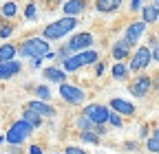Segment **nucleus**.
I'll list each match as a JSON object with an SVG mask.
<instances>
[{
  "label": "nucleus",
  "instance_id": "obj_11",
  "mask_svg": "<svg viewBox=\"0 0 159 154\" xmlns=\"http://www.w3.org/2000/svg\"><path fill=\"white\" fill-rule=\"evenodd\" d=\"M108 108H111L113 112H117V114H124V117H133V114H135V106H133L130 101L122 99V97H113V99L108 101Z\"/></svg>",
  "mask_w": 159,
  "mask_h": 154
},
{
  "label": "nucleus",
  "instance_id": "obj_26",
  "mask_svg": "<svg viewBox=\"0 0 159 154\" xmlns=\"http://www.w3.org/2000/svg\"><path fill=\"white\" fill-rule=\"evenodd\" d=\"M75 126H77V130H91L93 128V123L84 117V114H80V117L75 119Z\"/></svg>",
  "mask_w": 159,
  "mask_h": 154
},
{
  "label": "nucleus",
  "instance_id": "obj_25",
  "mask_svg": "<svg viewBox=\"0 0 159 154\" xmlns=\"http://www.w3.org/2000/svg\"><path fill=\"white\" fill-rule=\"evenodd\" d=\"M25 18H27V20H35V18H38V5H35V2H29V5H27Z\"/></svg>",
  "mask_w": 159,
  "mask_h": 154
},
{
  "label": "nucleus",
  "instance_id": "obj_4",
  "mask_svg": "<svg viewBox=\"0 0 159 154\" xmlns=\"http://www.w3.org/2000/svg\"><path fill=\"white\" fill-rule=\"evenodd\" d=\"M33 132H35V130H33L25 119H20V121L11 123V128H9L7 134H5V141H7L9 145H22Z\"/></svg>",
  "mask_w": 159,
  "mask_h": 154
},
{
  "label": "nucleus",
  "instance_id": "obj_38",
  "mask_svg": "<svg viewBox=\"0 0 159 154\" xmlns=\"http://www.w3.org/2000/svg\"><path fill=\"white\" fill-rule=\"evenodd\" d=\"M126 150H128V152H135V150H137V143H135V141H128V143H126Z\"/></svg>",
  "mask_w": 159,
  "mask_h": 154
},
{
  "label": "nucleus",
  "instance_id": "obj_15",
  "mask_svg": "<svg viewBox=\"0 0 159 154\" xmlns=\"http://www.w3.org/2000/svg\"><path fill=\"white\" fill-rule=\"evenodd\" d=\"M86 9V0H64L62 5V13L69 18H77L80 13H84Z\"/></svg>",
  "mask_w": 159,
  "mask_h": 154
},
{
  "label": "nucleus",
  "instance_id": "obj_28",
  "mask_svg": "<svg viewBox=\"0 0 159 154\" xmlns=\"http://www.w3.org/2000/svg\"><path fill=\"white\" fill-rule=\"evenodd\" d=\"M11 33H13V24H9V22L0 24V40H7Z\"/></svg>",
  "mask_w": 159,
  "mask_h": 154
},
{
  "label": "nucleus",
  "instance_id": "obj_31",
  "mask_svg": "<svg viewBox=\"0 0 159 154\" xmlns=\"http://www.w3.org/2000/svg\"><path fill=\"white\" fill-rule=\"evenodd\" d=\"M64 154H86L82 148H77V145H69L66 150H64Z\"/></svg>",
  "mask_w": 159,
  "mask_h": 154
},
{
  "label": "nucleus",
  "instance_id": "obj_24",
  "mask_svg": "<svg viewBox=\"0 0 159 154\" xmlns=\"http://www.w3.org/2000/svg\"><path fill=\"white\" fill-rule=\"evenodd\" d=\"M0 11H2L5 18H16V13H18V5H16V2H5Z\"/></svg>",
  "mask_w": 159,
  "mask_h": 154
},
{
  "label": "nucleus",
  "instance_id": "obj_6",
  "mask_svg": "<svg viewBox=\"0 0 159 154\" xmlns=\"http://www.w3.org/2000/svg\"><path fill=\"white\" fill-rule=\"evenodd\" d=\"M82 114L93 123V126H104L108 123V114H111V108L108 106H102V104H89Z\"/></svg>",
  "mask_w": 159,
  "mask_h": 154
},
{
  "label": "nucleus",
  "instance_id": "obj_27",
  "mask_svg": "<svg viewBox=\"0 0 159 154\" xmlns=\"http://www.w3.org/2000/svg\"><path fill=\"white\" fill-rule=\"evenodd\" d=\"M146 150L152 152V154H159V141H157L155 137H148V139H146Z\"/></svg>",
  "mask_w": 159,
  "mask_h": 154
},
{
  "label": "nucleus",
  "instance_id": "obj_10",
  "mask_svg": "<svg viewBox=\"0 0 159 154\" xmlns=\"http://www.w3.org/2000/svg\"><path fill=\"white\" fill-rule=\"evenodd\" d=\"M150 88H152V77L139 75V77H135V82L130 84V95H135V97H146V95L150 92Z\"/></svg>",
  "mask_w": 159,
  "mask_h": 154
},
{
  "label": "nucleus",
  "instance_id": "obj_2",
  "mask_svg": "<svg viewBox=\"0 0 159 154\" xmlns=\"http://www.w3.org/2000/svg\"><path fill=\"white\" fill-rule=\"evenodd\" d=\"M51 51V46H49V42L44 40L42 35H35V37H27V40L18 46V53H20V57H29V60H35V57H42L44 60V55Z\"/></svg>",
  "mask_w": 159,
  "mask_h": 154
},
{
  "label": "nucleus",
  "instance_id": "obj_33",
  "mask_svg": "<svg viewBox=\"0 0 159 154\" xmlns=\"http://www.w3.org/2000/svg\"><path fill=\"white\" fill-rule=\"evenodd\" d=\"M104 68H106V66H104L102 62H97V66H95V75H97V77H102V75H104Z\"/></svg>",
  "mask_w": 159,
  "mask_h": 154
},
{
  "label": "nucleus",
  "instance_id": "obj_30",
  "mask_svg": "<svg viewBox=\"0 0 159 154\" xmlns=\"http://www.w3.org/2000/svg\"><path fill=\"white\" fill-rule=\"evenodd\" d=\"M142 7H144V0H130V11L133 13L142 11Z\"/></svg>",
  "mask_w": 159,
  "mask_h": 154
},
{
  "label": "nucleus",
  "instance_id": "obj_16",
  "mask_svg": "<svg viewBox=\"0 0 159 154\" xmlns=\"http://www.w3.org/2000/svg\"><path fill=\"white\" fill-rule=\"evenodd\" d=\"M42 75L47 77L49 82H55V84H64L66 82V71L60 68V66H49L42 71Z\"/></svg>",
  "mask_w": 159,
  "mask_h": 154
},
{
  "label": "nucleus",
  "instance_id": "obj_9",
  "mask_svg": "<svg viewBox=\"0 0 159 154\" xmlns=\"http://www.w3.org/2000/svg\"><path fill=\"white\" fill-rule=\"evenodd\" d=\"M146 22L144 20H135V22H130L128 27H126V31H124V40L130 44V46H135L139 40H142V35H144V31H146Z\"/></svg>",
  "mask_w": 159,
  "mask_h": 154
},
{
  "label": "nucleus",
  "instance_id": "obj_5",
  "mask_svg": "<svg viewBox=\"0 0 159 154\" xmlns=\"http://www.w3.org/2000/svg\"><path fill=\"white\" fill-rule=\"evenodd\" d=\"M57 95H60V99H62V101H66V104H71V106H82V104L86 101V92L80 88V86L69 84V82L60 84Z\"/></svg>",
  "mask_w": 159,
  "mask_h": 154
},
{
  "label": "nucleus",
  "instance_id": "obj_37",
  "mask_svg": "<svg viewBox=\"0 0 159 154\" xmlns=\"http://www.w3.org/2000/svg\"><path fill=\"white\" fill-rule=\"evenodd\" d=\"M139 137H142V139H148V128H146V126H142V130H139Z\"/></svg>",
  "mask_w": 159,
  "mask_h": 154
},
{
  "label": "nucleus",
  "instance_id": "obj_7",
  "mask_svg": "<svg viewBox=\"0 0 159 154\" xmlns=\"http://www.w3.org/2000/svg\"><path fill=\"white\" fill-rule=\"evenodd\" d=\"M93 42H95V35H93L91 31L73 33V35H71V40L66 42V49L71 51V55H73V53H82V51L91 49V46H93Z\"/></svg>",
  "mask_w": 159,
  "mask_h": 154
},
{
  "label": "nucleus",
  "instance_id": "obj_29",
  "mask_svg": "<svg viewBox=\"0 0 159 154\" xmlns=\"http://www.w3.org/2000/svg\"><path fill=\"white\" fill-rule=\"evenodd\" d=\"M108 123H111L113 128H122V114H117V112L111 110V114H108Z\"/></svg>",
  "mask_w": 159,
  "mask_h": 154
},
{
  "label": "nucleus",
  "instance_id": "obj_41",
  "mask_svg": "<svg viewBox=\"0 0 159 154\" xmlns=\"http://www.w3.org/2000/svg\"><path fill=\"white\" fill-rule=\"evenodd\" d=\"M155 5H157V7H159V0H155Z\"/></svg>",
  "mask_w": 159,
  "mask_h": 154
},
{
  "label": "nucleus",
  "instance_id": "obj_21",
  "mask_svg": "<svg viewBox=\"0 0 159 154\" xmlns=\"http://www.w3.org/2000/svg\"><path fill=\"white\" fill-rule=\"evenodd\" d=\"M22 119H25L33 130H38L40 126H42V117H40L38 112H33V110H27V108H25V112H22Z\"/></svg>",
  "mask_w": 159,
  "mask_h": 154
},
{
  "label": "nucleus",
  "instance_id": "obj_14",
  "mask_svg": "<svg viewBox=\"0 0 159 154\" xmlns=\"http://www.w3.org/2000/svg\"><path fill=\"white\" fill-rule=\"evenodd\" d=\"M20 71H22V62H18V60H11V62H0V82L11 79V77H16Z\"/></svg>",
  "mask_w": 159,
  "mask_h": 154
},
{
  "label": "nucleus",
  "instance_id": "obj_12",
  "mask_svg": "<svg viewBox=\"0 0 159 154\" xmlns=\"http://www.w3.org/2000/svg\"><path fill=\"white\" fill-rule=\"evenodd\" d=\"M130 44L124 40H117V42H113V46H111V55H113V60H117V62H124V60H128L130 57Z\"/></svg>",
  "mask_w": 159,
  "mask_h": 154
},
{
  "label": "nucleus",
  "instance_id": "obj_13",
  "mask_svg": "<svg viewBox=\"0 0 159 154\" xmlns=\"http://www.w3.org/2000/svg\"><path fill=\"white\" fill-rule=\"evenodd\" d=\"M25 108L38 112L42 119H44V117H53V114H55V108H53V106H49L47 101H40V99H31V101H27Z\"/></svg>",
  "mask_w": 159,
  "mask_h": 154
},
{
  "label": "nucleus",
  "instance_id": "obj_35",
  "mask_svg": "<svg viewBox=\"0 0 159 154\" xmlns=\"http://www.w3.org/2000/svg\"><path fill=\"white\" fill-rule=\"evenodd\" d=\"M150 51H152V62H159V44L155 49H150Z\"/></svg>",
  "mask_w": 159,
  "mask_h": 154
},
{
  "label": "nucleus",
  "instance_id": "obj_39",
  "mask_svg": "<svg viewBox=\"0 0 159 154\" xmlns=\"http://www.w3.org/2000/svg\"><path fill=\"white\" fill-rule=\"evenodd\" d=\"M152 137H155V139H157V141H159V128H157V130H155V134H152Z\"/></svg>",
  "mask_w": 159,
  "mask_h": 154
},
{
  "label": "nucleus",
  "instance_id": "obj_18",
  "mask_svg": "<svg viewBox=\"0 0 159 154\" xmlns=\"http://www.w3.org/2000/svg\"><path fill=\"white\" fill-rule=\"evenodd\" d=\"M111 75H113V79H115V82H124V79H128L130 68H128L126 62H115L113 68H111Z\"/></svg>",
  "mask_w": 159,
  "mask_h": 154
},
{
  "label": "nucleus",
  "instance_id": "obj_32",
  "mask_svg": "<svg viewBox=\"0 0 159 154\" xmlns=\"http://www.w3.org/2000/svg\"><path fill=\"white\" fill-rule=\"evenodd\" d=\"M91 130H93V132L97 134V137H104V134L108 132V130H106V126H93Z\"/></svg>",
  "mask_w": 159,
  "mask_h": 154
},
{
  "label": "nucleus",
  "instance_id": "obj_36",
  "mask_svg": "<svg viewBox=\"0 0 159 154\" xmlns=\"http://www.w3.org/2000/svg\"><path fill=\"white\" fill-rule=\"evenodd\" d=\"M31 66H33V68H40V66H42V57H35V60H31Z\"/></svg>",
  "mask_w": 159,
  "mask_h": 154
},
{
  "label": "nucleus",
  "instance_id": "obj_19",
  "mask_svg": "<svg viewBox=\"0 0 159 154\" xmlns=\"http://www.w3.org/2000/svg\"><path fill=\"white\" fill-rule=\"evenodd\" d=\"M122 7V0H95V9L99 13H115Z\"/></svg>",
  "mask_w": 159,
  "mask_h": 154
},
{
  "label": "nucleus",
  "instance_id": "obj_40",
  "mask_svg": "<svg viewBox=\"0 0 159 154\" xmlns=\"http://www.w3.org/2000/svg\"><path fill=\"white\" fill-rule=\"evenodd\" d=\"M2 141H5V137H0V143H2Z\"/></svg>",
  "mask_w": 159,
  "mask_h": 154
},
{
  "label": "nucleus",
  "instance_id": "obj_20",
  "mask_svg": "<svg viewBox=\"0 0 159 154\" xmlns=\"http://www.w3.org/2000/svg\"><path fill=\"white\" fill-rule=\"evenodd\" d=\"M16 55H18V46L5 42V44H0V62H11L16 60Z\"/></svg>",
  "mask_w": 159,
  "mask_h": 154
},
{
  "label": "nucleus",
  "instance_id": "obj_8",
  "mask_svg": "<svg viewBox=\"0 0 159 154\" xmlns=\"http://www.w3.org/2000/svg\"><path fill=\"white\" fill-rule=\"evenodd\" d=\"M150 62H152V51H150L148 46H139V49L133 53V57H130L128 68H130L133 73H142V71L148 68Z\"/></svg>",
  "mask_w": 159,
  "mask_h": 154
},
{
  "label": "nucleus",
  "instance_id": "obj_23",
  "mask_svg": "<svg viewBox=\"0 0 159 154\" xmlns=\"http://www.w3.org/2000/svg\"><path fill=\"white\" fill-rule=\"evenodd\" d=\"M80 139L84 143H91V145H99V137L93 130H80Z\"/></svg>",
  "mask_w": 159,
  "mask_h": 154
},
{
  "label": "nucleus",
  "instance_id": "obj_17",
  "mask_svg": "<svg viewBox=\"0 0 159 154\" xmlns=\"http://www.w3.org/2000/svg\"><path fill=\"white\" fill-rule=\"evenodd\" d=\"M139 13H142V20H144L146 24H155V22L159 20V7H157L155 2H152V5H144Z\"/></svg>",
  "mask_w": 159,
  "mask_h": 154
},
{
  "label": "nucleus",
  "instance_id": "obj_1",
  "mask_svg": "<svg viewBox=\"0 0 159 154\" xmlns=\"http://www.w3.org/2000/svg\"><path fill=\"white\" fill-rule=\"evenodd\" d=\"M77 24H80V22H77V18H69V15H64V18H60V20L47 24L44 31H42V37H44L47 42H57V40H62L64 35L73 33V31L77 29Z\"/></svg>",
  "mask_w": 159,
  "mask_h": 154
},
{
  "label": "nucleus",
  "instance_id": "obj_42",
  "mask_svg": "<svg viewBox=\"0 0 159 154\" xmlns=\"http://www.w3.org/2000/svg\"><path fill=\"white\" fill-rule=\"evenodd\" d=\"M55 154H62V152H55Z\"/></svg>",
  "mask_w": 159,
  "mask_h": 154
},
{
  "label": "nucleus",
  "instance_id": "obj_22",
  "mask_svg": "<svg viewBox=\"0 0 159 154\" xmlns=\"http://www.w3.org/2000/svg\"><path fill=\"white\" fill-rule=\"evenodd\" d=\"M51 90H49V86H44V84H40V86H35V99H40V101H51Z\"/></svg>",
  "mask_w": 159,
  "mask_h": 154
},
{
  "label": "nucleus",
  "instance_id": "obj_34",
  "mask_svg": "<svg viewBox=\"0 0 159 154\" xmlns=\"http://www.w3.org/2000/svg\"><path fill=\"white\" fill-rule=\"evenodd\" d=\"M29 154H42V148H40L38 143H33V145L29 148Z\"/></svg>",
  "mask_w": 159,
  "mask_h": 154
},
{
  "label": "nucleus",
  "instance_id": "obj_3",
  "mask_svg": "<svg viewBox=\"0 0 159 154\" xmlns=\"http://www.w3.org/2000/svg\"><path fill=\"white\" fill-rule=\"evenodd\" d=\"M97 60H99L97 51L86 49V51H82V53H73V55H69L66 60L62 62V68H64L66 73H75V71H80V68H84V66L97 64Z\"/></svg>",
  "mask_w": 159,
  "mask_h": 154
}]
</instances>
